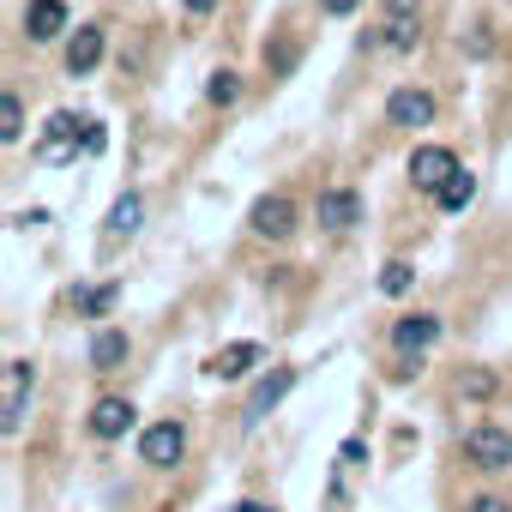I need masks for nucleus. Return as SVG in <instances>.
<instances>
[{
  "label": "nucleus",
  "mask_w": 512,
  "mask_h": 512,
  "mask_svg": "<svg viewBox=\"0 0 512 512\" xmlns=\"http://www.w3.org/2000/svg\"><path fill=\"white\" fill-rule=\"evenodd\" d=\"M380 13H422V0H380Z\"/></svg>",
  "instance_id": "27"
},
{
  "label": "nucleus",
  "mask_w": 512,
  "mask_h": 512,
  "mask_svg": "<svg viewBox=\"0 0 512 512\" xmlns=\"http://www.w3.org/2000/svg\"><path fill=\"white\" fill-rule=\"evenodd\" d=\"M139 211H145L139 193H121V199L109 205V235H133V229H139Z\"/></svg>",
  "instance_id": "19"
},
{
  "label": "nucleus",
  "mask_w": 512,
  "mask_h": 512,
  "mask_svg": "<svg viewBox=\"0 0 512 512\" xmlns=\"http://www.w3.org/2000/svg\"><path fill=\"white\" fill-rule=\"evenodd\" d=\"M181 7H187V19H205V13H217V7H223V0H181Z\"/></svg>",
  "instance_id": "26"
},
{
  "label": "nucleus",
  "mask_w": 512,
  "mask_h": 512,
  "mask_svg": "<svg viewBox=\"0 0 512 512\" xmlns=\"http://www.w3.org/2000/svg\"><path fill=\"white\" fill-rule=\"evenodd\" d=\"M470 199H476V175H470V169H458V175L440 187V211H464Z\"/></svg>",
  "instance_id": "18"
},
{
  "label": "nucleus",
  "mask_w": 512,
  "mask_h": 512,
  "mask_svg": "<svg viewBox=\"0 0 512 512\" xmlns=\"http://www.w3.org/2000/svg\"><path fill=\"white\" fill-rule=\"evenodd\" d=\"M115 308V284H103V290H85L79 296V314H109Z\"/></svg>",
  "instance_id": "23"
},
{
  "label": "nucleus",
  "mask_w": 512,
  "mask_h": 512,
  "mask_svg": "<svg viewBox=\"0 0 512 512\" xmlns=\"http://www.w3.org/2000/svg\"><path fill=\"white\" fill-rule=\"evenodd\" d=\"M67 157H79V121L61 109V115H49V127L37 139V163H67Z\"/></svg>",
  "instance_id": "9"
},
{
  "label": "nucleus",
  "mask_w": 512,
  "mask_h": 512,
  "mask_svg": "<svg viewBox=\"0 0 512 512\" xmlns=\"http://www.w3.org/2000/svg\"><path fill=\"white\" fill-rule=\"evenodd\" d=\"M464 512H512V500H506V494H470Z\"/></svg>",
  "instance_id": "24"
},
{
  "label": "nucleus",
  "mask_w": 512,
  "mask_h": 512,
  "mask_svg": "<svg viewBox=\"0 0 512 512\" xmlns=\"http://www.w3.org/2000/svg\"><path fill=\"white\" fill-rule=\"evenodd\" d=\"M458 169H464V163H458L446 145H416V151H410V187H416V193H434V199H440V187H446Z\"/></svg>",
  "instance_id": "4"
},
{
  "label": "nucleus",
  "mask_w": 512,
  "mask_h": 512,
  "mask_svg": "<svg viewBox=\"0 0 512 512\" xmlns=\"http://www.w3.org/2000/svg\"><path fill=\"white\" fill-rule=\"evenodd\" d=\"M0 139H7V145H19L25 139V103L7 91V97H0Z\"/></svg>",
  "instance_id": "20"
},
{
  "label": "nucleus",
  "mask_w": 512,
  "mask_h": 512,
  "mask_svg": "<svg viewBox=\"0 0 512 512\" xmlns=\"http://www.w3.org/2000/svg\"><path fill=\"white\" fill-rule=\"evenodd\" d=\"M187 458V428L169 416V422H151L145 434H139V464L145 470H175Z\"/></svg>",
  "instance_id": "3"
},
{
  "label": "nucleus",
  "mask_w": 512,
  "mask_h": 512,
  "mask_svg": "<svg viewBox=\"0 0 512 512\" xmlns=\"http://www.w3.org/2000/svg\"><path fill=\"white\" fill-rule=\"evenodd\" d=\"M422 43V19L416 13H386L380 37H368V49H392V55H410Z\"/></svg>",
  "instance_id": "12"
},
{
  "label": "nucleus",
  "mask_w": 512,
  "mask_h": 512,
  "mask_svg": "<svg viewBox=\"0 0 512 512\" xmlns=\"http://www.w3.org/2000/svg\"><path fill=\"white\" fill-rule=\"evenodd\" d=\"M410 284H416V272H410V266H404V260H392V266H386V272H380V290H386V296H404V290H410Z\"/></svg>",
  "instance_id": "22"
},
{
  "label": "nucleus",
  "mask_w": 512,
  "mask_h": 512,
  "mask_svg": "<svg viewBox=\"0 0 512 512\" xmlns=\"http://www.w3.org/2000/svg\"><path fill=\"white\" fill-rule=\"evenodd\" d=\"M290 386H296V368H272L260 386H253V398H247V410H241V416H247V422H260V416H266V410L290 392Z\"/></svg>",
  "instance_id": "15"
},
{
  "label": "nucleus",
  "mask_w": 512,
  "mask_h": 512,
  "mask_svg": "<svg viewBox=\"0 0 512 512\" xmlns=\"http://www.w3.org/2000/svg\"><path fill=\"white\" fill-rule=\"evenodd\" d=\"M133 416H139V410H133L127 398H115V392H109V398H97V404H91V434H97V440H121V434L133 428Z\"/></svg>",
  "instance_id": "13"
},
{
  "label": "nucleus",
  "mask_w": 512,
  "mask_h": 512,
  "mask_svg": "<svg viewBox=\"0 0 512 512\" xmlns=\"http://www.w3.org/2000/svg\"><path fill=\"white\" fill-rule=\"evenodd\" d=\"M434 338H440V320H434V314H404V320H392V350H398V356H422Z\"/></svg>",
  "instance_id": "10"
},
{
  "label": "nucleus",
  "mask_w": 512,
  "mask_h": 512,
  "mask_svg": "<svg viewBox=\"0 0 512 512\" xmlns=\"http://www.w3.org/2000/svg\"><path fill=\"white\" fill-rule=\"evenodd\" d=\"M260 362H266V350L253 344V338H241V344L211 350V356H205V374H211V380H241V374H253Z\"/></svg>",
  "instance_id": "6"
},
{
  "label": "nucleus",
  "mask_w": 512,
  "mask_h": 512,
  "mask_svg": "<svg viewBox=\"0 0 512 512\" xmlns=\"http://www.w3.org/2000/svg\"><path fill=\"white\" fill-rule=\"evenodd\" d=\"M500 386H506L500 368H464V374L452 380V398H458V404H488Z\"/></svg>",
  "instance_id": "17"
},
{
  "label": "nucleus",
  "mask_w": 512,
  "mask_h": 512,
  "mask_svg": "<svg viewBox=\"0 0 512 512\" xmlns=\"http://www.w3.org/2000/svg\"><path fill=\"white\" fill-rule=\"evenodd\" d=\"M235 97H241V73H229V67H223V73H211V85H205V103H211V109H229Z\"/></svg>",
  "instance_id": "21"
},
{
  "label": "nucleus",
  "mask_w": 512,
  "mask_h": 512,
  "mask_svg": "<svg viewBox=\"0 0 512 512\" xmlns=\"http://www.w3.org/2000/svg\"><path fill=\"white\" fill-rule=\"evenodd\" d=\"M296 199L290 193H260V199H253V211H247V229L253 235H260V241H290L296 235Z\"/></svg>",
  "instance_id": "2"
},
{
  "label": "nucleus",
  "mask_w": 512,
  "mask_h": 512,
  "mask_svg": "<svg viewBox=\"0 0 512 512\" xmlns=\"http://www.w3.org/2000/svg\"><path fill=\"white\" fill-rule=\"evenodd\" d=\"M25 398H31V362H7V398H0V428H19L25 422Z\"/></svg>",
  "instance_id": "14"
},
{
  "label": "nucleus",
  "mask_w": 512,
  "mask_h": 512,
  "mask_svg": "<svg viewBox=\"0 0 512 512\" xmlns=\"http://www.w3.org/2000/svg\"><path fill=\"white\" fill-rule=\"evenodd\" d=\"M97 61H103V25H79V31L67 37V55H61L67 79H85V73H97Z\"/></svg>",
  "instance_id": "8"
},
{
  "label": "nucleus",
  "mask_w": 512,
  "mask_h": 512,
  "mask_svg": "<svg viewBox=\"0 0 512 512\" xmlns=\"http://www.w3.org/2000/svg\"><path fill=\"white\" fill-rule=\"evenodd\" d=\"M314 223L332 229V235H344L350 223H362V199H356L350 187H326V193L314 199Z\"/></svg>",
  "instance_id": "7"
},
{
  "label": "nucleus",
  "mask_w": 512,
  "mask_h": 512,
  "mask_svg": "<svg viewBox=\"0 0 512 512\" xmlns=\"http://www.w3.org/2000/svg\"><path fill=\"white\" fill-rule=\"evenodd\" d=\"M356 7H362V0H320V13H326V19H350Z\"/></svg>",
  "instance_id": "25"
},
{
  "label": "nucleus",
  "mask_w": 512,
  "mask_h": 512,
  "mask_svg": "<svg viewBox=\"0 0 512 512\" xmlns=\"http://www.w3.org/2000/svg\"><path fill=\"white\" fill-rule=\"evenodd\" d=\"M464 458H470V470H482V476L512 470V428H500V422L464 428Z\"/></svg>",
  "instance_id": "1"
},
{
  "label": "nucleus",
  "mask_w": 512,
  "mask_h": 512,
  "mask_svg": "<svg viewBox=\"0 0 512 512\" xmlns=\"http://www.w3.org/2000/svg\"><path fill=\"white\" fill-rule=\"evenodd\" d=\"M428 121H434V91H422V85H398V91L386 97V127L416 133V127H428Z\"/></svg>",
  "instance_id": "5"
},
{
  "label": "nucleus",
  "mask_w": 512,
  "mask_h": 512,
  "mask_svg": "<svg viewBox=\"0 0 512 512\" xmlns=\"http://www.w3.org/2000/svg\"><path fill=\"white\" fill-rule=\"evenodd\" d=\"M25 37L31 43L67 37V0H31V7H25Z\"/></svg>",
  "instance_id": "11"
},
{
  "label": "nucleus",
  "mask_w": 512,
  "mask_h": 512,
  "mask_svg": "<svg viewBox=\"0 0 512 512\" xmlns=\"http://www.w3.org/2000/svg\"><path fill=\"white\" fill-rule=\"evenodd\" d=\"M127 350H133V338H127L121 326H103V332L91 338V368H97V374H115V368L127 362Z\"/></svg>",
  "instance_id": "16"
}]
</instances>
